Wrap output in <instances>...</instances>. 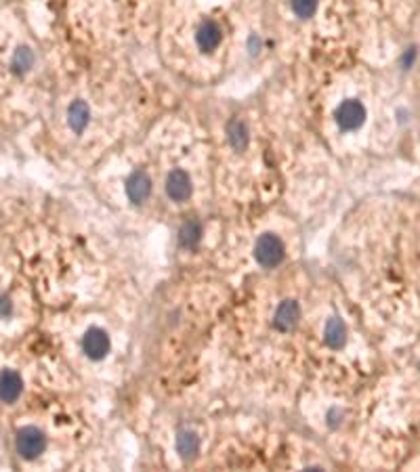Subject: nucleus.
Instances as JSON below:
<instances>
[{
    "label": "nucleus",
    "instance_id": "nucleus-3",
    "mask_svg": "<svg viewBox=\"0 0 420 472\" xmlns=\"http://www.w3.org/2000/svg\"><path fill=\"white\" fill-rule=\"evenodd\" d=\"M335 118L340 131H357L366 122V107L355 99H347L336 107Z\"/></svg>",
    "mask_w": 420,
    "mask_h": 472
},
{
    "label": "nucleus",
    "instance_id": "nucleus-11",
    "mask_svg": "<svg viewBox=\"0 0 420 472\" xmlns=\"http://www.w3.org/2000/svg\"><path fill=\"white\" fill-rule=\"evenodd\" d=\"M202 234H204V231H202V223L196 221V219H189V221H185V223L181 225V229H179V241H181L183 248L193 250V248L200 243Z\"/></svg>",
    "mask_w": 420,
    "mask_h": 472
},
{
    "label": "nucleus",
    "instance_id": "nucleus-16",
    "mask_svg": "<svg viewBox=\"0 0 420 472\" xmlns=\"http://www.w3.org/2000/svg\"><path fill=\"white\" fill-rule=\"evenodd\" d=\"M32 63H34V55H32L30 49H19V51L15 53L13 68H15L17 72H28V70L32 68Z\"/></svg>",
    "mask_w": 420,
    "mask_h": 472
},
{
    "label": "nucleus",
    "instance_id": "nucleus-8",
    "mask_svg": "<svg viewBox=\"0 0 420 472\" xmlns=\"http://www.w3.org/2000/svg\"><path fill=\"white\" fill-rule=\"evenodd\" d=\"M299 319H301V307L296 301H284L273 315V323L277 329L282 332H290L299 325Z\"/></svg>",
    "mask_w": 420,
    "mask_h": 472
},
{
    "label": "nucleus",
    "instance_id": "nucleus-4",
    "mask_svg": "<svg viewBox=\"0 0 420 472\" xmlns=\"http://www.w3.org/2000/svg\"><path fill=\"white\" fill-rule=\"evenodd\" d=\"M223 40V30L215 19H204L196 30V42L202 53H212Z\"/></svg>",
    "mask_w": 420,
    "mask_h": 472
},
{
    "label": "nucleus",
    "instance_id": "nucleus-13",
    "mask_svg": "<svg viewBox=\"0 0 420 472\" xmlns=\"http://www.w3.org/2000/svg\"><path fill=\"white\" fill-rule=\"evenodd\" d=\"M176 452L183 460H193L200 452V441L193 430H183L176 437Z\"/></svg>",
    "mask_w": 420,
    "mask_h": 472
},
{
    "label": "nucleus",
    "instance_id": "nucleus-5",
    "mask_svg": "<svg viewBox=\"0 0 420 472\" xmlns=\"http://www.w3.org/2000/svg\"><path fill=\"white\" fill-rule=\"evenodd\" d=\"M126 195L133 204H143L152 195V178L143 170H135L126 178Z\"/></svg>",
    "mask_w": 420,
    "mask_h": 472
},
{
    "label": "nucleus",
    "instance_id": "nucleus-9",
    "mask_svg": "<svg viewBox=\"0 0 420 472\" xmlns=\"http://www.w3.org/2000/svg\"><path fill=\"white\" fill-rule=\"evenodd\" d=\"M23 391V382L19 378L17 372H11V370H4L0 374V399L4 403H13L19 399V394Z\"/></svg>",
    "mask_w": 420,
    "mask_h": 472
},
{
    "label": "nucleus",
    "instance_id": "nucleus-7",
    "mask_svg": "<svg viewBox=\"0 0 420 472\" xmlns=\"http://www.w3.org/2000/svg\"><path fill=\"white\" fill-rule=\"evenodd\" d=\"M109 336L101 327H92L84 334L83 349L86 357L90 359H103L109 353Z\"/></svg>",
    "mask_w": 420,
    "mask_h": 472
},
{
    "label": "nucleus",
    "instance_id": "nucleus-10",
    "mask_svg": "<svg viewBox=\"0 0 420 472\" xmlns=\"http://www.w3.org/2000/svg\"><path fill=\"white\" fill-rule=\"evenodd\" d=\"M68 122H70V128L80 135L84 128L88 126L90 122V111H88V105L84 101H74L68 109Z\"/></svg>",
    "mask_w": 420,
    "mask_h": 472
},
{
    "label": "nucleus",
    "instance_id": "nucleus-6",
    "mask_svg": "<svg viewBox=\"0 0 420 472\" xmlns=\"http://www.w3.org/2000/svg\"><path fill=\"white\" fill-rule=\"evenodd\" d=\"M193 185L185 170H172L167 178V193L172 202H187L191 198Z\"/></svg>",
    "mask_w": 420,
    "mask_h": 472
},
{
    "label": "nucleus",
    "instance_id": "nucleus-1",
    "mask_svg": "<svg viewBox=\"0 0 420 472\" xmlns=\"http://www.w3.org/2000/svg\"><path fill=\"white\" fill-rule=\"evenodd\" d=\"M286 256V250H284V241L273 234H265L256 239V246H254V258L260 267L265 269H273L277 267Z\"/></svg>",
    "mask_w": 420,
    "mask_h": 472
},
{
    "label": "nucleus",
    "instance_id": "nucleus-14",
    "mask_svg": "<svg viewBox=\"0 0 420 472\" xmlns=\"http://www.w3.org/2000/svg\"><path fill=\"white\" fill-rule=\"evenodd\" d=\"M227 139L234 150H244L248 145V126L242 120H234L227 126Z\"/></svg>",
    "mask_w": 420,
    "mask_h": 472
},
{
    "label": "nucleus",
    "instance_id": "nucleus-2",
    "mask_svg": "<svg viewBox=\"0 0 420 472\" xmlns=\"http://www.w3.org/2000/svg\"><path fill=\"white\" fill-rule=\"evenodd\" d=\"M15 445H17V452L21 458L25 460H34L38 458L44 447H47V439L42 435V430L34 428V426H25L17 432V439H15Z\"/></svg>",
    "mask_w": 420,
    "mask_h": 472
},
{
    "label": "nucleus",
    "instance_id": "nucleus-15",
    "mask_svg": "<svg viewBox=\"0 0 420 472\" xmlns=\"http://www.w3.org/2000/svg\"><path fill=\"white\" fill-rule=\"evenodd\" d=\"M318 2L320 0H290V6L299 19H309L318 11Z\"/></svg>",
    "mask_w": 420,
    "mask_h": 472
},
{
    "label": "nucleus",
    "instance_id": "nucleus-12",
    "mask_svg": "<svg viewBox=\"0 0 420 472\" xmlns=\"http://www.w3.org/2000/svg\"><path fill=\"white\" fill-rule=\"evenodd\" d=\"M324 340H326V344H328L330 349H340V346H344V342H347V327H344V323H342L338 317L328 319V323H326V327H324Z\"/></svg>",
    "mask_w": 420,
    "mask_h": 472
}]
</instances>
